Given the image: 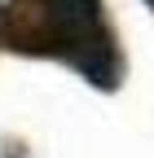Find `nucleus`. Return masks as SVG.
<instances>
[{
	"label": "nucleus",
	"instance_id": "1",
	"mask_svg": "<svg viewBox=\"0 0 154 158\" xmlns=\"http://www.w3.org/2000/svg\"><path fill=\"white\" fill-rule=\"evenodd\" d=\"M101 0H18L9 9V44L49 53L79 70L92 88H119V53L106 35Z\"/></svg>",
	"mask_w": 154,
	"mask_h": 158
},
{
	"label": "nucleus",
	"instance_id": "2",
	"mask_svg": "<svg viewBox=\"0 0 154 158\" xmlns=\"http://www.w3.org/2000/svg\"><path fill=\"white\" fill-rule=\"evenodd\" d=\"M5 40H9V9L0 5V44H5Z\"/></svg>",
	"mask_w": 154,
	"mask_h": 158
},
{
	"label": "nucleus",
	"instance_id": "3",
	"mask_svg": "<svg viewBox=\"0 0 154 158\" xmlns=\"http://www.w3.org/2000/svg\"><path fill=\"white\" fill-rule=\"evenodd\" d=\"M145 5H150V9H154V0H145Z\"/></svg>",
	"mask_w": 154,
	"mask_h": 158
}]
</instances>
